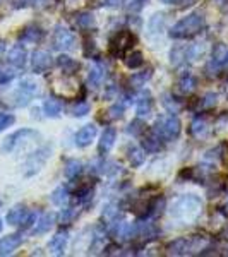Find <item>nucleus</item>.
Masks as SVG:
<instances>
[{
  "label": "nucleus",
  "mask_w": 228,
  "mask_h": 257,
  "mask_svg": "<svg viewBox=\"0 0 228 257\" xmlns=\"http://www.w3.org/2000/svg\"><path fill=\"white\" fill-rule=\"evenodd\" d=\"M67 242H69V231L67 230H60L59 233H55V237L48 242V248L57 255H62L67 247Z\"/></svg>",
  "instance_id": "obj_13"
},
{
  "label": "nucleus",
  "mask_w": 228,
  "mask_h": 257,
  "mask_svg": "<svg viewBox=\"0 0 228 257\" xmlns=\"http://www.w3.org/2000/svg\"><path fill=\"white\" fill-rule=\"evenodd\" d=\"M165 23H167V18H165L163 12H156L153 14L148 21V31L149 35H158L165 30Z\"/></svg>",
  "instance_id": "obj_21"
},
{
  "label": "nucleus",
  "mask_w": 228,
  "mask_h": 257,
  "mask_svg": "<svg viewBox=\"0 0 228 257\" xmlns=\"http://www.w3.org/2000/svg\"><path fill=\"white\" fill-rule=\"evenodd\" d=\"M50 199H52V202L55 206H64L67 204V201L70 199V194H69V189L67 187H57L55 190L52 192V196H50Z\"/></svg>",
  "instance_id": "obj_29"
},
{
  "label": "nucleus",
  "mask_w": 228,
  "mask_h": 257,
  "mask_svg": "<svg viewBox=\"0 0 228 257\" xmlns=\"http://www.w3.org/2000/svg\"><path fill=\"white\" fill-rule=\"evenodd\" d=\"M103 77H105V70H103L101 65H94V67L89 69L88 74V86L91 89H98L103 82Z\"/></svg>",
  "instance_id": "obj_23"
},
{
  "label": "nucleus",
  "mask_w": 228,
  "mask_h": 257,
  "mask_svg": "<svg viewBox=\"0 0 228 257\" xmlns=\"http://www.w3.org/2000/svg\"><path fill=\"white\" fill-rule=\"evenodd\" d=\"M31 138H38V132L33 131V128H19L14 134H11L9 138H6L0 149H2V153H12L14 149H18L21 144H24Z\"/></svg>",
  "instance_id": "obj_7"
},
{
  "label": "nucleus",
  "mask_w": 228,
  "mask_h": 257,
  "mask_svg": "<svg viewBox=\"0 0 228 257\" xmlns=\"http://www.w3.org/2000/svg\"><path fill=\"white\" fill-rule=\"evenodd\" d=\"M196 88H197L196 76H192V74H189V72L184 74L179 79V82H177V89H179V93L182 94H190Z\"/></svg>",
  "instance_id": "obj_20"
},
{
  "label": "nucleus",
  "mask_w": 228,
  "mask_h": 257,
  "mask_svg": "<svg viewBox=\"0 0 228 257\" xmlns=\"http://www.w3.org/2000/svg\"><path fill=\"white\" fill-rule=\"evenodd\" d=\"M223 67H228V53H226V59H225V64H223Z\"/></svg>",
  "instance_id": "obj_48"
},
{
  "label": "nucleus",
  "mask_w": 228,
  "mask_h": 257,
  "mask_svg": "<svg viewBox=\"0 0 228 257\" xmlns=\"http://www.w3.org/2000/svg\"><path fill=\"white\" fill-rule=\"evenodd\" d=\"M185 50H187V60L196 62L197 59H201L202 53H204V45L192 43V45H189V47H185Z\"/></svg>",
  "instance_id": "obj_34"
},
{
  "label": "nucleus",
  "mask_w": 228,
  "mask_h": 257,
  "mask_svg": "<svg viewBox=\"0 0 228 257\" xmlns=\"http://www.w3.org/2000/svg\"><path fill=\"white\" fill-rule=\"evenodd\" d=\"M190 134L196 139H204L209 134V123L206 118H196L190 123Z\"/></svg>",
  "instance_id": "obj_22"
},
{
  "label": "nucleus",
  "mask_w": 228,
  "mask_h": 257,
  "mask_svg": "<svg viewBox=\"0 0 228 257\" xmlns=\"http://www.w3.org/2000/svg\"><path fill=\"white\" fill-rule=\"evenodd\" d=\"M96 134H98V128L94 123H88V125H84L81 131H77V134H76V146L77 148L89 146L91 141L96 138Z\"/></svg>",
  "instance_id": "obj_11"
},
{
  "label": "nucleus",
  "mask_w": 228,
  "mask_h": 257,
  "mask_svg": "<svg viewBox=\"0 0 228 257\" xmlns=\"http://www.w3.org/2000/svg\"><path fill=\"white\" fill-rule=\"evenodd\" d=\"M127 132L134 136V138H136V136H141V134H143V132H144V123H143V120H141V118L132 120V122L129 123V127H127Z\"/></svg>",
  "instance_id": "obj_39"
},
{
  "label": "nucleus",
  "mask_w": 228,
  "mask_h": 257,
  "mask_svg": "<svg viewBox=\"0 0 228 257\" xmlns=\"http://www.w3.org/2000/svg\"><path fill=\"white\" fill-rule=\"evenodd\" d=\"M65 178H69V180H74V178H77L82 173V163L77 160H69L67 165H65Z\"/></svg>",
  "instance_id": "obj_30"
},
{
  "label": "nucleus",
  "mask_w": 228,
  "mask_h": 257,
  "mask_svg": "<svg viewBox=\"0 0 228 257\" xmlns=\"http://www.w3.org/2000/svg\"><path fill=\"white\" fill-rule=\"evenodd\" d=\"M53 48L60 50V52H70V50L76 48V36L74 33L67 30L65 26H55L53 31Z\"/></svg>",
  "instance_id": "obj_8"
},
{
  "label": "nucleus",
  "mask_w": 228,
  "mask_h": 257,
  "mask_svg": "<svg viewBox=\"0 0 228 257\" xmlns=\"http://www.w3.org/2000/svg\"><path fill=\"white\" fill-rule=\"evenodd\" d=\"M16 122V117L12 113H0V131H6Z\"/></svg>",
  "instance_id": "obj_42"
},
{
  "label": "nucleus",
  "mask_w": 228,
  "mask_h": 257,
  "mask_svg": "<svg viewBox=\"0 0 228 257\" xmlns=\"http://www.w3.org/2000/svg\"><path fill=\"white\" fill-rule=\"evenodd\" d=\"M151 111H153L151 94H149V93H141L138 103H136V113H138L139 117H148Z\"/></svg>",
  "instance_id": "obj_19"
},
{
  "label": "nucleus",
  "mask_w": 228,
  "mask_h": 257,
  "mask_svg": "<svg viewBox=\"0 0 228 257\" xmlns=\"http://www.w3.org/2000/svg\"><path fill=\"white\" fill-rule=\"evenodd\" d=\"M38 94V84L33 79H23L19 82L18 89L14 93V105L16 106H26L33 98Z\"/></svg>",
  "instance_id": "obj_5"
},
{
  "label": "nucleus",
  "mask_w": 228,
  "mask_h": 257,
  "mask_svg": "<svg viewBox=\"0 0 228 257\" xmlns=\"http://www.w3.org/2000/svg\"><path fill=\"white\" fill-rule=\"evenodd\" d=\"M76 214H77L76 208H67V209H64V211H62V214H60V221L67 225V223H70L74 218H76Z\"/></svg>",
  "instance_id": "obj_43"
},
{
  "label": "nucleus",
  "mask_w": 228,
  "mask_h": 257,
  "mask_svg": "<svg viewBox=\"0 0 228 257\" xmlns=\"http://www.w3.org/2000/svg\"><path fill=\"white\" fill-rule=\"evenodd\" d=\"M206 26V18L201 12H192L187 18L180 19L175 26L170 30V38L173 40H187L199 35Z\"/></svg>",
  "instance_id": "obj_1"
},
{
  "label": "nucleus",
  "mask_w": 228,
  "mask_h": 257,
  "mask_svg": "<svg viewBox=\"0 0 228 257\" xmlns=\"http://www.w3.org/2000/svg\"><path fill=\"white\" fill-rule=\"evenodd\" d=\"M53 59L47 50H36L31 55V69L35 74H43L52 67Z\"/></svg>",
  "instance_id": "obj_9"
},
{
  "label": "nucleus",
  "mask_w": 228,
  "mask_h": 257,
  "mask_svg": "<svg viewBox=\"0 0 228 257\" xmlns=\"http://www.w3.org/2000/svg\"><path fill=\"white\" fill-rule=\"evenodd\" d=\"M180 131H182L180 120L173 113H170V115H163V117L156 120L151 132H155L163 143H172V141L179 139Z\"/></svg>",
  "instance_id": "obj_3"
},
{
  "label": "nucleus",
  "mask_w": 228,
  "mask_h": 257,
  "mask_svg": "<svg viewBox=\"0 0 228 257\" xmlns=\"http://www.w3.org/2000/svg\"><path fill=\"white\" fill-rule=\"evenodd\" d=\"M57 221V214L55 213H45L38 221L35 223V230H33V235H43V233H48L50 228L55 225Z\"/></svg>",
  "instance_id": "obj_16"
},
{
  "label": "nucleus",
  "mask_w": 228,
  "mask_h": 257,
  "mask_svg": "<svg viewBox=\"0 0 228 257\" xmlns=\"http://www.w3.org/2000/svg\"><path fill=\"white\" fill-rule=\"evenodd\" d=\"M23 243V237L19 233L7 235V237L0 238V255H9Z\"/></svg>",
  "instance_id": "obj_14"
},
{
  "label": "nucleus",
  "mask_w": 228,
  "mask_h": 257,
  "mask_svg": "<svg viewBox=\"0 0 228 257\" xmlns=\"http://www.w3.org/2000/svg\"><path fill=\"white\" fill-rule=\"evenodd\" d=\"M26 214H28V209H26V206H23V204H18V206H14V208H11L9 209V213H7V223L12 226H19L21 223L24 221V218H26Z\"/></svg>",
  "instance_id": "obj_18"
},
{
  "label": "nucleus",
  "mask_w": 228,
  "mask_h": 257,
  "mask_svg": "<svg viewBox=\"0 0 228 257\" xmlns=\"http://www.w3.org/2000/svg\"><path fill=\"white\" fill-rule=\"evenodd\" d=\"M117 214H119V208L115 204H106L105 208H103V218H105L106 221H115Z\"/></svg>",
  "instance_id": "obj_41"
},
{
  "label": "nucleus",
  "mask_w": 228,
  "mask_h": 257,
  "mask_svg": "<svg viewBox=\"0 0 228 257\" xmlns=\"http://www.w3.org/2000/svg\"><path fill=\"white\" fill-rule=\"evenodd\" d=\"M136 41V36L131 31H120L110 40V53L113 57H124L132 48V43Z\"/></svg>",
  "instance_id": "obj_4"
},
{
  "label": "nucleus",
  "mask_w": 228,
  "mask_h": 257,
  "mask_svg": "<svg viewBox=\"0 0 228 257\" xmlns=\"http://www.w3.org/2000/svg\"><path fill=\"white\" fill-rule=\"evenodd\" d=\"M163 105L167 106V110L170 111V113H177V111L180 110V103L177 101L172 94H165V96H163Z\"/></svg>",
  "instance_id": "obj_38"
},
{
  "label": "nucleus",
  "mask_w": 228,
  "mask_h": 257,
  "mask_svg": "<svg viewBox=\"0 0 228 257\" xmlns=\"http://www.w3.org/2000/svg\"><path fill=\"white\" fill-rule=\"evenodd\" d=\"M119 2L120 0H99V4L106 7H115V6H119Z\"/></svg>",
  "instance_id": "obj_46"
},
{
  "label": "nucleus",
  "mask_w": 228,
  "mask_h": 257,
  "mask_svg": "<svg viewBox=\"0 0 228 257\" xmlns=\"http://www.w3.org/2000/svg\"><path fill=\"white\" fill-rule=\"evenodd\" d=\"M26 60H28V53L23 45H14L9 50V53H7V62L14 69H23L26 65Z\"/></svg>",
  "instance_id": "obj_10"
},
{
  "label": "nucleus",
  "mask_w": 228,
  "mask_h": 257,
  "mask_svg": "<svg viewBox=\"0 0 228 257\" xmlns=\"http://www.w3.org/2000/svg\"><path fill=\"white\" fill-rule=\"evenodd\" d=\"M52 0H12L14 9H24V7H36V9H45L50 6Z\"/></svg>",
  "instance_id": "obj_28"
},
{
  "label": "nucleus",
  "mask_w": 228,
  "mask_h": 257,
  "mask_svg": "<svg viewBox=\"0 0 228 257\" xmlns=\"http://www.w3.org/2000/svg\"><path fill=\"white\" fill-rule=\"evenodd\" d=\"M163 2L168 4V6H190L196 0H163Z\"/></svg>",
  "instance_id": "obj_45"
},
{
  "label": "nucleus",
  "mask_w": 228,
  "mask_h": 257,
  "mask_svg": "<svg viewBox=\"0 0 228 257\" xmlns=\"http://www.w3.org/2000/svg\"><path fill=\"white\" fill-rule=\"evenodd\" d=\"M57 65H59L65 74H74L76 70H79V64L67 55H60L59 59H57Z\"/></svg>",
  "instance_id": "obj_27"
},
{
  "label": "nucleus",
  "mask_w": 228,
  "mask_h": 257,
  "mask_svg": "<svg viewBox=\"0 0 228 257\" xmlns=\"http://www.w3.org/2000/svg\"><path fill=\"white\" fill-rule=\"evenodd\" d=\"M4 50H6V43H4V41H0V57H2Z\"/></svg>",
  "instance_id": "obj_47"
},
{
  "label": "nucleus",
  "mask_w": 228,
  "mask_h": 257,
  "mask_svg": "<svg viewBox=\"0 0 228 257\" xmlns=\"http://www.w3.org/2000/svg\"><path fill=\"white\" fill-rule=\"evenodd\" d=\"M62 110H64V105H62V101L59 98H48V99H45V103H43V111H45V115L50 118H59L60 117V113H62Z\"/></svg>",
  "instance_id": "obj_17"
},
{
  "label": "nucleus",
  "mask_w": 228,
  "mask_h": 257,
  "mask_svg": "<svg viewBox=\"0 0 228 257\" xmlns=\"http://www.w3.org/2000/svg\"><path fill=\"white\" fill-rule=\"evenodd\" d=\"M45 36V31L41 30L40 26H26L23 31H21L19 35V40L23 41V43H40L41 40H43Z\"/></svg>",
  "instance_id": "obj_15"
},
{
  "label": "nucleus",
  "mask_w": 228,
  "mask_h": 257,
  "mask_svg": "<svg viewBox=\"0 0 228 257\" xmlns=\"http://www.w3.org/2000/svg\"><path fill=\"white\" fill-rule=\"evenodd\" d=\"M216 103H218L216 93H206L204 96L201 98V101H199V106L204 110H209V108H213V106H216Z\"/></svg>",
  "instance_id": "obj_36"
},
{
  "label": "nucleus",
  "mask_w": 228,
  "mask_h": 257,
  "mask_svg": "<svg viewBox=\"0 0 228 257\" xmlns=\"http://www.w3.org/2000/svg\"><path fill=\"white\" fill-rule=\"evenodd\" d=\"M127 160L134 168L141 167L144 163V151L139 146H129L127 149Z\"/></svg>",
  "instance_id": "obj_26"
},
{
  "label": "nucleus",
  "mask_w": 228,
  "mask_h": 257,
  "mask_svg": "<svg viewBox=\"0 0 228 257\" xmlns=\"http://www.w3.org/2000/svg\"><path fill=\"white\" fill-rule=\"evenodd\" d=\"M144 2L146 0H124V9L136 14V12H139L144 7Z\"/></svg>",
  "instance_id": "obj_37"
},
{
  "label": "nucleus",
  "mask_w": 228,
  "mask_h": 257,
  "mask_svg": "<svg viewBox=\"0 0 228 257\" xmlns=\"http://www.w3.org/2000/svg\"><path fill=\"white\" fill-rule=\"evenodd\" d=\"M201 209H202L201 199L196 196H184L173 204L172 216L180 219L182 223H190V221H196L197 216L201 214Z\"/></svg>",
  "instance_id": "obj_2"
},
{
  "label": "nucleus",
  "mask_w": 228,
  "mask_h": 257,
  "mask_svg": "<svg viewBox=\"0 0 228 257\" xmlns=\"http://www.w3.org/2000/svg\"><path fill=\"white\" fill-rule=\"evenodd\" d=\"M74 21H76L77 28H81L84 31H89L96 26V19H94V16L91 12H79V14H76Z\"/></svg>",
  "instance_id": "obj_25"
},
{
  "label": "nucleus",
  "mask_w": 228,
  "mask_h": 257,
  "mask_svg": "<svg viewBox=\"0 0 228 257\" xmlns=\"http://www.w3.org/2000/svg\"><path fill=\"white\" fill-rule=\"evenodd\" d=\"M50 153H52V148L50 146H43V148H40L38 151L31 153L30 158L26 160V165H24V168H26L24 175L31 177V175H35V173H38L40 170L45 167V163L48 161Z\"/></svg>",
  "instance_id": "obj_6"
},
{
  "label": "nucleus",
  "mask_w": 228,
  "mask_h": 257,
  "mask_svg": "<svg viewBox=\"0 0 228 257\" xmlns=\"http://www.w3.org/2000/svg\"><path fill=\"white\" fill-rule=\"evenodd\" d=\"M143 146L148 153H158L161 149V139L155 134V132H151V134L143 141Z\"/></svg>",
  "instance_id": "obj_32"
},
{
  "label": "nucleus",
  "mask_w": 228,
  "mask_h": 257,
  "mask_svg": "<svg viewBox=\"0 0 228 257\" xmlns=\"http://www.w3.org/2000/svg\"><path fill=\"white\" fill-rule=\"evenodd\" d=\"M185 60H187V50H185V47H173L170 50V62L173 65H179Z\"/></svg>",
  "instance_id": "obj_33"
},
{
  "label": "nucleus",
  "mask_w": 228,
  "mask_h": 257,
  "mask_svg": "<svg viewBox=\"0 0 228 257\" xmlns=\"http://www.w3.org/2000/svg\"><path fill=\"white\" fill-rule=\"evenodd\" d=\"M115 139H117V131H115L113 127L105 128V132L101 134V139H99V143H98V153H99V155L105 156L106 153L113 148Z\"/></svg>",
  "instance_id": "obj_12"
},
{
  "label": "nucleus",
  "mask_w": 228,
  "mask_h": 257,
  "mask_svg": "<svg viewBox=\"0 0 228 257\" xmlns=\"http://www.w3.org/2000/svg\"><path fill=\"white\" fill-rule=\"evenodd\" d=\"M124 62L129 69H139L144 64V55L139 50H129V52L124 55Z\"/></svg>",
  "instance_id": "obj_24"
},
{
  "label": "nucleus",
  "mask_w": 228,
  "mask_h": 257,
  "mask_svg": "<svg viewBox=\"0 0 228 257\" xmlns=\"http://www.w3.org/2000/svg\"><path fill=\"white\" fill-rule=\"evenodd\" d=\"M4 230V223H2V219H0V231Z\"/></svg>",
  "instance_id": "obj_49"
},
{
  "label": "nucleus",
  "mask_w": 228,
  "mask_h": 257,
  "mask_svg": "<svg viewBox=\"0 0 228 257\" xmlns=\"http://www.w3.org/2000/svg\"><path fill=\"white\" fill-rule=\"evenodd\" d=\"M126 111V103L124 101H117L108 108V113H110V118H120Z\"/></svg>",
  "instance_id": "obj_40"
},
{
  "label": "nucleus",
  "mask_w": 228,
  "mask_h": 257,
  "mask_svg": "<svg viewBox=\"0 0 228 257\" xmlns=\"http://www.w3.org/2000/svg\"><path fill=\"white\" fill-rule=\"evenodd\" d=\"M35 223H36V213H30V211H28L26 218H24V221L21 223L19 226L23 228V230H28V228H31Z\"/></svg>",
  "instance_id": "obj_44"
},
{
  "label": "nucleus",
  "mask_w": 228,
  "mask_h": 257,
  "mask_svg": "<svg viewBox=\"0 0 228 257\" xmlns=\"http://www.w3.org/2000/svg\"><path fill=\"white\" fill-rule=\"evenodd\" d=\"M151 76H153V70L151 69H148V70H143V72H136V74H132V77H131V86L132 88H143L146 82L151 79Z\"/></svg>",
  "instance_id": "obj_31"
},
{
  "label": "nucleus",
  "mask_w": 228,
  "mask_h": 257,
  "mask_svg": "<svg viewBox=\"0 0 228 257\" xmlns=\"http://www.w3.org/2000/svg\"><path fill=\"white\" fill-rule=\"evenodd\" d=\"M89 110H91V106L86 101H77V103H74V106L70 108V115H72V117H86V115L89 113Z\"/></svg>",
  "instance_id": "obj_35"
}]
</instances>
